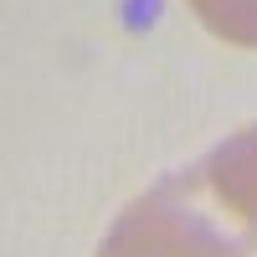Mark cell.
<instances>
[{
	"mask_svg": "<svg viewBox=\"0 0 257 257\" xmlns=\"http://www.w3.org/2000/svg\"><path fill=\"white\" fill-rule=\"evenodd\" d=\"M257 231L206 190L201 170H175L113 221L98 257H252Z\"/></svg>",
	"mask_w": 257,
	"mask_h": 257,
	"instance_id": "1",
	"label": "cell"
},
{
	"mask_svg": "<svg viewBox=\"0 0 257 257\" xmlns=\"http://www.w3.org/2000/svg\"><path fill=\"white\" fill-rule=\"evenodd\" d=\"M196 170H201L211 196H216L242 226L257 231V123H247L242 134L221 139Z\"/></svg>",
	"mask_w": 257,
	"mask_h": 257,
	"instance_id": "2",
	"label": "cell"
},
{
	"mask_svg": "<svg viewBox=\"0 0 257 257\" xmlns=\"http://www.w3.org/2000/svg\"><path fill=\"white\" fill-rule=\"evenodd\" d=\"M211 36L257 52V0H185Z\"/></svg>",
	"mask_w": 257,
	"mask_h": 257,
	"instance_id": "3",
	"label": "cell"
}]
</instances>
